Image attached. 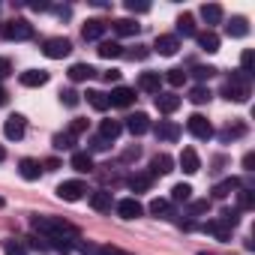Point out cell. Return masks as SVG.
Masks as SVG:
<instances>
[{"instance_id": "1", "label": "cell", "mask_w": 255, "mask_h": 255, "mask_svg": "<svg viewBox=\"0 0 255 255\" xmlns=\"http://www.w3.org/2000/svg\"><path fill=\"white\" fill-rule=\"evenodd\" d=\"M249 78L243 75V72H234L225 84H222V96L225 99H231V102H246L249 99Z\"/></svg>"}, {"instance_id": "2", "label": "cell", "mask_w": 255, "mask_h": 255, "mask_svg": "<svg viewBox=\"0 0 255 255\" xmlns=\"http://www.w3.org/2000/svg\"><path fill=\"white\" fill-rule=\"evenodd\" d=\"M3 36L9 42H24V39H33V24L24 21V18H12L3 24Z\"/></svg>"}, {"instance_id": "3", "label": "cell", "mask_w": 255, "mask_h": 255, "mask_svg": "<svg viewBox=\"0 0 255 255\" xmlns=\"http://www.w3.org/2000/svg\"><path fill=\"white\" fill-rule=\"evenodd\" d=\"M69 51H72V42H69V39H63V36H51V39H45V42H42V54H45V57H51V60H63Z\"/></svg>"}, {"instance_id": "4", "label": "cell", "mask_w": 255, "mask_h": 255, "mask_svg": "<svg viewBox=\"0 0 255 255\" xmlns=\"http://www.w3.org/2000/svg\"><path fill=\"white\" fill-rule=\"evenodd\" d=\"M186 129H189L198 141H207V138L213 135V126H210V120H207L204 114H192V117L186 120Z\"/></svg>"}, {"instance_id": "5", "label": "cell", "mask_w": 255, "mask_h": 255, "mask_svg": "<svg viewBox=\"0 0 255 255\" xmlns=\"http://www.w3.org/2000/svg\"><path fill=\"white\" fill-rule=\"evenodd\" d=\"M114 210H117L120 219H138L144 213V207L138 204V198H120V201H114Z\"/></svg>"}, {"instance_id": "6", "label": "cell", "mask_w": 255, "mask_h": 255, "mask_svg": "<svg viewBox=\"0 0 255 255\" xmlns=\"http://www.w3.org/2000/svg\"><path fill=\"white\" fill-rule=\"evenodd\" d=\"M132 102H135V90L132 87H114L108 93V105L111 108H129Z\"/></svg>"}, {"instance_id": "7", "label": "cell", "mask_w": 255, "mask_h": 255, "mask_svg": "<svg viewBox=\"0 0 255 255\" xmlns=\"http://www.w3.org/2000/svg\"><path fill=\"white\" fill-rule=\"evenodd\" d=\"M84 192H87V186H84L81 180H66V183L57 186V195H60L63 201H81Z\"/></svg>"}, {"instance_id": "8", "label": "cell", "mask_w": 255, "mask_h": 255, "mask_svg": "<svg viewBox=\"0 0 255 255\" xmlns=\"http://www.w3.org/2000/svg\"><path fill=\"white\" fill-rule=\"evenodd\" d=\"M126 129H129L132 135H144V132H150V117H147L144 111L129 114V117H126Z\"/></svg>"}, {"instance_id": "9", "label": "cell", "mask_w": 255, "mask_h": 255, "mask_svg": "<svg viewBox=\"0 0 255 255\" xmlns=\"http://www.w3.org/2000/svg\"><path fill=\"white\" fill-rule=\"evenodd\" d=\"M174 171V159L168 156V153H156L153 159H150V177H162V174H171Z\"/></svg>"}, {"instance_id": "10", "label": "cell", "mask_w": 255, "mask_h": 255, "mask_svg": "<svg viewBox=\"0 0 255 255\" xmlns=\"http://www.w3.org/2000/svg\"><path fill=\"white\" fill-rule=\"evenodd\" d=\"M153 132H156L159 141H177V138H180V126H177L174 120H159V123L153 126Z\"/></svg>"}, {"instance_id": "11", "label": "cell", "mask_w": 255, "mask_h": 255, "mask_svg": "<svg viewBox=\"0 0 255 255\" xmlns=\"http://www.w3.org/2000/svg\"><path fill=\"white\" fill-rule=\"evenodd\" d=\"M24 129H27V123H24L21 114H12V117H6V123H3V132H6V138H12V141L24 138Z\"/></svg>"}, {"instance_id": "12", "label": "cell", "mask_w": 255, "mask_h": 255, "mask_svg": "<svg viewBox=\"0 0 255 255\" xmlns=\"http://www.w3.org/2000/svg\"><path fill=\"white\" fill-rule=\"evenodd\" d=\"M153 48H156L162 57H171V54H177V48H180V39H177L174 33H162V36H156Z\"/></svg>"}, {"instance_id": "13", "label": "cell", "mask_w": 255, "mask_h": 255, "mask_svg": "<svg viewBox=\"0 0 255 255\" xmlns=\"http://www.w3.org/2000/svg\"><path fill=\"white\" fill-rule=\"evenodd\" d=\"M105 30H108V24H105V21H99V18H90V21L84 24L81 36H84V42H99V39L105 36Z\"/></svg>"}, {"instance_id": "14", "label": "cell", "mask_w": 255, "mask_h": 255, "mask_svg": "<svg viewBox=\"0 0 255 255\" xmlns=\"http://www.w3.org/2000/svg\"><path fill=\"white\" fill-rule=\"evenodd\" d=\"M138 90H144V93H162V75L159 72H141Z\"/></svg>"}, {"instance_id": "15", "label": "cell", "mask_w": 255, "mask_h": 255, "mask_svg": "<svg viewBox=\"0 0 255 255\" xmlns=\"http://www.w3.org/2000/svg\"><path fill=\"white\" fill-rule=\"evenodd\" d=\"M69 165H72L78 174H90V171L96 168V165H93V156H90L87 150H75V153H72V159H69Z\"/></svg>"}, {"instance_id": "16", "label": "cell", "mask_w": 255, "mask_h": 255, "mask_svg": "<svg viewBox=\"0 0 255 255\" xmlns=\"http://www.w3.org/2000/svg\"><path fill=\"white\" fill-rule=\"evenodd\" d=\"M204 231L207 234H213L216 240H231V234H234V228L228 225V222H222V219H213V222H204Z\"/></svg>"}, {"instance_id": "17", "label": "cell", "mask_w": 255, "mask_h": 255, "mask_svg": "<svg viewBox=\"0 0 255 255\" xmlns=\"http://www.w3.org/2000/svg\"><path fill=\"white\" fill-rule=\"evenodd\" d=\"M18 174L24 177V180H39V174H42V162L39 159H21L18 162Z\"/></svg>"}, {"instance_id": "18", "label": "cell", "mask_w": 255, "mask_h": 255, "mask_svg": "<svg viewBox=\"0 0 255 255\" xmlns=\"http://www.w3.org/2000/svg\"><path fill=\"white\" fill-rule=\"evenodd\" d=\"M18 81L24 87H42V84H48V72L45 69H27V72H21Z\"/></svg>"}, {"instance_id": "19", "label": "cell", "mask_w": 255, "mask_h": 255, "mask_svg": "<svg viewBox=\"0 0 255 255\" xmlns=\"http://www.w3.org/2000/svg\"><path fill=\"white\" fill-rule=\"evenodd\" d=\"M156 108L162 114H174L180 108V96L177 93H156Z\"/></svg>"}, {"instance_id": "20", "label": "cell", "mask_w": 255, "mask_h": 255, "mask_svg": "<svg viewBox=\"0 0 255 255\" xmlns=\"http://www.w3.org/2000/svg\"><path fill=\"white\" fill-rule=\"evenodd\" d=\"M90 207H93V210H99V213H111V207H114L111 192H105V189L93 192V195H90Z\"/></svg>"}, {"instance_id": "21", "label": "cell", "mask_w": 255, "mask_h": 255, "mask_svg": "<svg viewBox=\"0 0 255 255\" xmlns=\"http://www.w3.org/2000/svg\"><path fill=\"white\" fill-rule=\"evenodd\" d=\"M195 42H198V48H201V51H207V54H213V51H219V36H216L213 30H204V33H195Z\"/></svg>"}, {"instance_id": "22", "label": "cell", "mask_w": 255, "mask_h": 255, "mask_svg": "<svg viewBox=\"0 0 255 255\" xmlns=\"http://www.w3.org/2000/svg\"><path fill=\"white\" fill-rule=\"evenodd\" d=\"M177 162H180V168H183L186 174H195V171L201 168V159H198V153H195L192 147H186V150L180 153V159H177Z\"/></svg>"}, {"instance_id": "23", "label": "cell", "mask_w": 255, "mask_h": 255, "mask_svg": "<svg viewBox=\"0 0 255 255\" xmlns=\"http://www.w3.org/2000/svg\"><path fill=\"white\" fill-rule=\"evenodd\" d=\"M126 186H129L132 192H147L153 186V177L144 171V174H132V177H126Z\"/></svg>"}, {"instance_id": "24", "label": "cell", "mask_w": 255, "mask_h": 255, "mask_svg": "<svg viewBox=\"0 0 255 255\" xmlns=\"http://www.w3.org/2000/svg\"><path fill=\"white\" fill-rule=\"evenodd\" d=\"M111 27H114V33H117V36H135L141 24H138V21H132V18H117Z\"/></svg>"}, {"instance_id": "25", "label": "cell", "mask_w": 255, "mask_h": 255, "mask_svg": "<svg viewBox=\"0 0 255 255\" xmlns=\"http://www.w3.org/2000/svg\"><path fill=\"white\" fill-rule=\"evenodd\" d=\"M120 129H123V126H120L117 120H102V123H99V135H102L105 141H111V144L117 141V135H120Z\"/></svg>"}, {"instance_id": "26", "label": "cell", "mask_w": 255, "mask_h": 255, "mask_svg": "<svg viewBox=\"0 0 255 255\" xmlns=\"http://www.w3.org/2000/svg\"><path fill=\"white\" fill-rule=\"evenodd\" d=\"M243 135H246V126H243V123H234V126L228 123L225 129L219 132V141H222V144H228V141H237V138H243Z\"/></svg>"}, {"instance_id": "27", "label": "cell", "mask_w": 255, "mask_h": 255, "mask_svg": "<svg viewBox=\"0 0 255 255\" xmlns=\"http://www.w3.org/2000/svg\"><path fill=\"white\" fill-rule=\"evenodd\" d=\"M222 15H225V12H222L219 3H204V6H201V18H204V24H219Z\"/></svg>"}, {"instance_id": "28", "label": "cell", "mask_w": 255, "mask_h": 255, "mask_svg": "<svg viewBox=\"0 0 255 255\" xmlns=\"http://www.w3.org/2000/svg\"><path fill=\"white\" fill-rule=\"evenodd\" d=\"M195 33H198V30H195V18H192L189 12H183V15L177 18V33H174V36L180 39V36H195Z\"/></svg>"}, {"instance_id": "29", "label": "cell", "mask_w": 255, "mask_h": 255, "mask_svg": "<svg viewBox=\"0 0 255 255\" xmlns=\"http://www.w3.org/2000/svg\"><path fill=\"white\" fill-rule=\"evenodd\" d=\"M96 75V69L90 66V63H75V66H69V78L72 81H90Z\"/></svg>"}, {"instance_id": "30", "label": "cell", "mask_w": 255, "mask_h": 255, "mask_svg": "<svg viewBox=\"0 0 255 255\" xmlns=\"http://www.w3.org/2000/svg\"><path fill=\"white\" fill-rule=\"evenodd\" d=\"M240 189V180H234V177H228V180H219L216 186H213V198H228L231 192H237Z\"/></svg>"}, {"instance_id": "31", "label": "cell", "mask_w": 255, "mask_h": 255, "mask_svg": "<svg viewBox=\"0 0 255 255\" xmlns=\"http://www.w3.org/2000/svg\"><path fill=\"white\" fill-rule=\"evenodd\" d=\"M225 33L228 36H234V39H240V36H246L249 33V24H246V18H231V24H225Z\"/></svg>"}, {"instance_id": "32", "label": "cell", "mask_w": 255, "mask_h": 255, "mask_svg": "<svg viewBox=\"0 0 255 255\" xmlns=\"http://www.w3.org/2000/svg\"><path fill=\"white\" fill-rule=\"evenodd\" d=\"M96 51H99V57H105V60H111V57H123V45H120V42H108V39L99 42Z\"/></svg>"}, {"instance_id": "33", "label": "cell", "mask_w": 255, "mask_h": 255, "mask_svg": "<svg viewBox=\"0 0 255 255\" xmlns=\"http://www.w3.org/2000/svg\"><path fill=\"white\" fill-rule=\"evenodd\" d=\"M204 213H210V201H207V198L189 201V207H186V216H189V219H198V216H204Z\"/></svg>"}, {"instance_id": "34", "label": "cell", "mask_w": 255, "mask_h": 255, "mask_svg": "<svg viewBox=\"0 0 255 255\" xmlns=\"http://www.w3.org/2000/svg\"><path fill=\"white\" fill-rule=\"evenodd\" d=\"M210 99H213V93H210V87H204V84H198V87L189 90V102H195V105H204V102H210Z\"/></svg>"}, {"instance_id": "35", "label": "cell", "mask_w": 255, "mask_h": 255, "mask_svg": "<svg viewBox=\"0 0 255 255\" xmlns=\"http://www.w3.org/2000/svg\"><path fill=\"white\" fill-rule=\"evenodd\" d=\"M237 207H240V210H252V207H255V195H252L249 186H240V189H237Z\"/></svg>"}, {"instance_id": "36", "label": "cell", "mask_w": 255, "mask_h": 255, "mask_svg": "<svg viewBox=\"0 0 255 255\" xmlns=\"http://www.w3.org/2000/svg\"><path fill=\"white\" fill-rule=\"evenodd\" d=\"M150 213H153L156 219H168V216H171V201H165V198L150 201Z\"/></svg>"}, {"instance_id": "37", "label": "cell", "mask_w": 255, "mask_h": 255, "mask_svg": "<svg viewBox=\"0 0 255 255\" xmlns=\"http://www.w3.org/2000/svg\"><path fill=\"white\" fill-rule=\"evenodd\" d=\"M87 102H90L96 111H105V108H108V93H102V90H87Z\"/></svg>"}, {"instance_id": "38", "label": "cell", "mask_w": 255, "mask_h": 255, "mask_svg": "<svg viewBox=\"0 0 255 255\" xmlns=\"http://www.w3.org/2000/svg\"><path fill=\"white\" fill-rule=\"evenodd\" d=\"M240 72H243L246 78H252V72H255V54H252L249 48L240 54Z\"/></svg>"}, {"instance_id": "39", "label": "cell", "mask_w": 255, "mask_h": 255, "mask_svg": "<svg viewBox=\"0 0 255 255\" xmlns=\"http://www.w3.org/2000/svg\"><path fill=\"white\" fill-rule=\"evenodd\" d=\"M51 144H54V150H72V147H75V138H72L69 132H57V135L51 138Z\"/></svg>"}, {"instance_id": "40", "label": "cell", "mask_w": 255, "mask_h": 255, "mask_svg": "<svg viewBox=\"0 0 255 255\" xmlns=\"http://www.w3.org/2000/svg\"><path fill=\"white\" fill-rule=\"evenodd\" d=\"M171 201H192V186L189 183H177L174 189H171Z\"/></svg>"}, {"instance_id": "41", "label": "cell", "mask_w": 255, "mask_h": 255, "mask_svg": "<svg viewBox=\"0 0 255 255\" xmlns=\"http://www.w3.org/2000/svg\"><path fill=\"white\" fill-rule=\"evenodd\" d=\"M66 132H69L72 138H78V135H84V132H87V120H84V117H75V120L69 123V129H66Z\"/></svg>"}, {"instance_id": "42", "label": "cell", "mask_w": 255, "mask_h": 255, "mask_svg": "<svg viewBox=\"0 0 255 255\" xmlns=\"http://www.w3.org/2000/svg\"><path fill=\"white\" fill-rule=\"evenodd\" d=\"M186 75H189V72H183V69H168V75H165L162 81H168L171 87H180V84L186 81Z\"/></svg>"}, {"instance_id": "43", "label": "cell", "mask_w": 255, "mask_h": 255, "mask_svg": "<svg viewBox=\"0 0 255 255\" xmlns=\"http://www.w3.org/2000/svg\"><path fill=\"white\" fill-rule=\"evenodd\" d=\"M60 102H63L66 108H75V105L81 102V96H78L75 90H60Z\"/></svg>"}, {"instance_id": "44", "label": "cell", "mask_w": 255, "mask_h": 255, "mask_svg": "<svg viewBox=\"0 0 255 255\" xmlns=\"http://www.w3.org/2000/svg\"><path fill=\"white\" fill-rule=\"evenodd\" d=\"M3 252H6V255H27V249H24L18 240H3Z\"/></svg>"}, {"instance_id": "45", "label": "cell", "mask_w": 255, "mask_h": 255, "mask_svg": "<svg viewBox=\"0 0 255 255\" xmlns=\"http://www.w3.org/2000/svg\"><path fill=\"white\" fill-rule=\"evenodd\" d=\"M108 147H111V141H105L102 135H93V138L87 141V153H90V150H108Z\"/></svg>"}, {"instance_id": "46", "label": "cell", "mask_w": 255, "mask_h": 255, "mask_svg": "<svg viewBox=\"0 0 255 255\" xmlns=\"http://www.w3.org/2000/svg\"><path fill=\"white\" fill-rule=\"evenodd\" d=\"M192 75H195L198 81H207V78H213V75H216V69H213V66H195V69H192Z\"/></svg>"}, {"instance_id": "47", "label": "cell", "mask_w": 255, "mask_h": 255, "mask_svg": "<svg viewBox=\"0 0 255 255\" xmlns=\"http://www.w3.org/2000/svg\"><path fill=\"white\" fill-rule=\"evenodd\" d=\"M123 54H126V57H129V60H144V57H147L150 51H147L144 45H135L132 51H123Z\"/></svg>"}, {"instance_id": "48", "label": "cell", "mask_w": 255, "mask_h": 255, "mask_svg": "<svg viewBox=\"0 0 255 255\" xmlns=\"http://www.w3.org/2000/svg\"><path fill=\"white\" fill-rule=\"evenodd\" d=\"M138 156H141V150H138V147H129V150L120 153V162H123V165H126V162H135Z\"/></svg>"}, {"instance_id": "49", "label": "cell", "mask_w": 255, "mask_h": 255, "mask_svg": "<svg viewBox=\"0 0 255 255\" xmlns=\"http://www.w3.org/2000/svg\"><path fill=\"white\" fill-rule=\"evenodd\" d=\"M12 75V60L9 57H0V81Z\"/></svg>"}, {"instance_id": "50", "label": "cell", "mask_w": 255, "mask_h": 255, "mask_svg": "<svg viewBox=\"0 0 255 255\" xmlns=\"http://www.w3.org/2000/svg\"><path fill=\"white\" fill-rule=\"evenodd\" d=\"M96 255H132V252H123L117 246H96Z\"/></svg>"}, {"instance_id": "51", "label": "cell", "mask_w": 255, "mask_h": 255, "mask_svg": "<svg viewBox=\"0 0 255 255\" xmlns=\"http://www.w3.org/2000/svg\"><path fill=\"white\" fill-rule=\"evenodd\" d=\"M126 9H129V12H147L150 6L147 3H135V0H126Z\"/></svg>"}, {"instance_id": "52", "label": "cell", "mask_w": 255, "mask_h": 255, "mask_svg": "<svg viewBox=\"0 0 255 255\" xmlns=\"http://www.w3.org/2000/svg\"><path fill=\"white\" fill-rule=\"evenodd\" d=\"M99 177H102L105 183H120V174H117V171H99Z\"/></svg>"}, {"instance_id": "53", "label": "cell", "mask_w": 255, "mask_h": 255, "mask_svg": "<svg viewBox=\"0 0 255 255\" xmlns=\"http://www.w3.org/2000/svg\"><path fill=\"white\" fill-rule=\"evenodd\" d=\"M102 78H105L108 84H114V81H120V72H117V69H108V72H102Z\"/></svg>"}, {"instance_id": "54", "label": "cell", "mask_w": 255, "mask_h": 255, "mask_svg": "<svg viewBox=\"0 0 255 255\" xmlns=\"http://www.w3.org/2000/svg\"><path fill=\"white\" fill-rule=\"evenodd\" d=\"M243 168H246V171H255V153H246V156H243Z\"/></svg>"}, {"instance_id": "55", "label": "cell", "mask_w": 255, "mask_h": 255, "mask_svg": "<svg viewBox=\"0 0 255 255\" xmlns=\"http://www.w3.org/2000/svg\"><path fill=\"white\" fill-rule=\"evenodd\" d=\"M6 99H9V93H6V87L0 84V105H6Z\"/></svg>"}, {"instance_id": "56", "label": "cell", "mask_w": 255, "mask_h": 255, "mask_svg": "<svg viewBox=\"0 0 255 255\" xmlns=\"http://www.w3.org/2000/svg\"><path fill=\"white\" fill-rule=\"evenodd\" d=\"M6 159V150H3V144H0V162H3Z\"/></svg>"}, {"instance_id": "57", "label": "cell", "mask_w": 255, "mask_h": 255, "mask_svg": "<svg viewBox=\"0 0 255 255\" xmlns=\"http://www.w3.org/2000/svg\"><path fill=\"white\" fill-rule=\"evenodd\" d=\"M198 255H216V252H198Z\"/></svg>"}, {"instance_id": "58", "label": "cell", "mask_w": 255, "mask_h": 255, "mask_svg": "<svg viewBox=\"0 0 255 255\" xmlns=\"http://www.w3.org/2000/svg\"><path fill=\"white\" fill-rule=\"evenodd\" d=\"M3 204H6V201H3V198H0V207H3Z\"/></svg>"}]
</instances>
